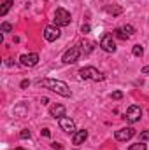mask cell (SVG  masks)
Returning <instances> with one entry per match:
<instances>
[{"label": "cell", "instance_id": "cell-1", "mask_svg": "<svg viewBox=\"0 0 149 150\" xmlns=\"http://www.w3.org/2000/svg\"><path fill=\"white\" fill-rule=\"evenodd\" d=\"M39 86H44L46 89H49V91H53V93H56V94H60V96H65V98L70 96V87H69L63 80L42 79V80H39Z\"/></svg>", "mask_w": 149, "mask_h": 150}, {"label": "cell", "instance_id": "cell-2", "mask_svg": "<svg viewBox=\"0 0 149 150\" xmlns=\"http://www.w3.org/2000/svg\"><path fill=\"white\" fill-rule=\"evenodd\" d=\"M79 77L84 79V80H95V82H100L105 79V75L102 74L100 70H97L95 67H84L79 70Z\"/></svg>", "mask_w": 149, "mask_h": 150}, {"label": "cell", "instance_id": "cell-3", "mask_svg": "<svg viewBox=\"0 0 149 150\" xmlns=\"http://www.w3.org/2000/svg\"><path fill=\"white\" fill-rule=\"evenodd\" d=\"M70 21H72V16L67 9H63V7L56 9V12H54V25L56 26H69Z\"/></svg>", "mask_w": 149, "mask_h": 150}, {"label": "cell", "instance_id": "cell-4", "mask_svg": "<svg viewBox=\"0 0 149 150\" xmlns=\"http://www.w3.org/2000/svg\"><path fill=\"white\" fill-rule=\"evenodd\" d=\"M140 117H142V108H140L139 105H132V107H128L126 112H125V120L130 122V124L140 120Z\"/></svg>", "mask_w": 149, "mask_h": 150}, {"label": "cell", "instance_id": "cell-5", "mask_svg": "<svg viewBox=\"0 0 149 150\" xmlns=\"http://www.w3.org/2000/svg\"><path fill=\"white\" fill-rule=\"evenodd\" d=\"M79 56H81V49H79V47H70V49H67V51L63 52L62 61L67 63V65H72V63H75V61L79 59Z\"/></svg>", "mask_w": 149, "mask_h": 150}, {"label": "cell", "instance_id": "cell-6", "mask_svg": "<svg viewBox=\"0 0 149 150\" xmlns=\"http://www.w3.org/2000/svg\"><path fill=\"white\" fill-rule=\"evenodd\" d=\"M60 35H62V32L56 25H49V26L44 28V38L47 42H54L56 38H60Z\"/></svg>", "mask_w": 149, "mask_h": 150}, {"label": "cell", "instance_id": "cell-7", "mask_svg": "<svg viewBox=\"0 0 149 150\" xmlns=\"http://www.w3.org/2000/svg\"><path fill=\"white\" fill-rule=\"evenodd\" d=\"M100 47L105 51V52H114L116 51V42H114V35L111 33H105L102 40H100Z\"/></svg>", "mask_w": 149, "mask_h": 150}, {"label": "cell", "instance_id": "cell-8", "mask_svg": "<svg viewBox=\"0 0 149 150\" xmlns=\"http://www.w3.org/2000/svg\"><path fill=\"white\" fill-rule=\"evenodd\" d=\"M133 134H135V129L133 127H123V129H119V131H116V140L117 142H128L130 138H133Z\"/></svg>", "mask_w": 149, "mask_h": 150}, {"label": "cell", "instance_id": "cell-9", "mask_svg": "<svg viewBox=\"0 0 149 150\" xmlns=\"http://www.w3.org/2000/svg\"><path fill=\"white\" fill-rule=\"evenodd\" d=\"M19 63L23 67H35L39 63V54L37 52H30V54H23L19 58Z\"/></svg>", "mask_w": 149, "mask_h": 150}, {"label": "cell", "instance_id": "cell-10", "mask_svg": "<svg viewBox=\"0 0 149 150\" xmlns=\"http://www.w3.org/2000/svg\"><path fill=\"white\" fill-rule=\"evenodd\" d=\"M58 122H60V127L65 131V133H75V122L72 119H69V117H62V119H58Z\"/></svg>", "mask_w": 149, "mask_h": 150}, {"label": "cell", "instance_id": "cell-11", "mask_svg": "<svg viewBox=\"0 0 149 150\" xmlns=\"http://www.w3.org/2000/svg\"><path fill=\"white\" fill-rule=\"evenodd\" d=\"M88 140V131L86 129H81V131H75L74 133V138H72V143L74 145H81Z\"/></svg>", "mask_w": 149, "mask_h": 150}, {"label": "cell", "instance_id": "cell-12", "mask_svg": "<svg viewBox=\"0 0 149 150\" xmlns=\"http://www.w3.org/2000/svg\"><path fill=\"white\" fill-rule=\"evenodd\" d=\"M49 112H51V115H53L54 119H56V117H58V119H62V117H65V107H63V105H60V103H56V105H53V107H51V110H49Z\"/></svg>", "mask_w": 149, "mask_h": 150}, {"label": "cell", "instance_id": "cell-13", "mask_svg": "<svg viewBox=\"0 0 149 150\" xmlns=\"http://www.w3.org/2000/svg\"><path fill=\"white\" fill-rule=\"evenodd\" d=\"M79 47H81V52H82V54H91L93 49H95V44H93L91 40H82Z\"/></svg>", "mask_w": 149, "mask_h": 150}, {"label": "cell", "instance_id": "cell-14", "mask_svg": "<svg viewBox=\"0 0 149 150\" xmlns=\"http://www.w3.org/2000/svg\"><path fill=\"white\" fill-rule=\"evenodd\" d=\"M11 5H12V0H4V2H2V9H0V16H5V14L9 12Z\"/></svg>", "mask_w": 149, "mask_h": 150}, {"label": "cell", "instance_id": "cell-15", "mask_svg": "<svg viewBox=\"0 0 149 150\" xmlns=\"http://www.w3.org/2000/svg\"><path fill=\"white\" fill-rule=\"evenodd\" d=\"M105 11H107L109 14H112V16H119V14L123 12V9H121L119 5H109V7H107Z\"/></svg>", "mask_w": 149, "mask_h": 150}, {"label": "cell", "instance_id": "cell-16", "mask_svg": "<svg viewBox=\"0 0 149 150\" xmlns=\"http://www.w3.org/2000/svg\"><path fill=\"white\" fill-rule=\"evenodd\" d=\"M112 35H114V37H117V38H119V40H126V38L130 37V35H126V33L123 32V28H116Z\"/></svg>", "mask_w": 149, "mask_h": 150}, {"label": "cell", "instance_id": "cell-17", "mask_svg": "<svg viewBox=\"0 0 149 150\" xmlns=\"http://www.w3.org/2000/svg\"><path fill=\"white\" fill-rule=\"evenodd\" d=\"M132 52H133V56H142L144 54V49H142V45L140 44H137V45H133V49H132Z\"/></svg>", "mask_w": 149, "mask_h": 150}, {"label": "cell", "instance_id": "cell-18", "mask_svg": "<svg viewBox=\"0 0 149 150\" xmlns=\"http://www.w3.org/2000/svg\"><path fill=\"white\" fill-rule=\"evenodd\" d=\"M128 150H146V145H144V142H139V143H133V145H130Z\"/></svg>", "mask_w": 149, "mask_h": 150}, {"label": "cell", "instance_id": "cell-19", "mask_svg": "<svg viewBox=\"0 0 149 150\" xmlns=\"http://www.w3.org/2000/svg\"><path fill=\"white\" fill-rule=\"evenodd\" d=\"M2 32H5V33H9V32H12V25H9V23H2Z\"/></svg>", "mask_w": 149, "mask_h": 150}, {"label": "cell", "instance_id": "cell-20", "mask_svg": "<svg viewBox=\"0 0 149 150\" xmlns=\"http://www.w3.org/2000/svg\"><path fill=\"white\" fill-rule=\"evenodd\" d=\"M123 32H125L126 35H132V33H133V26H132V25H125V26H123Z\"/></svg>", "mask_w": 149, "mask_h": 150}, {"label": "cell", "instance_id": "cell-21", "mask_svg": "<svg viewBox=\"0 0 149 150\" xmlns=\"http://www.w3.org/2000/svg\"><path fill=\"white\" fill-rule=\"evenodd\" d=\"M111 98L112 100H121V98H123V93H121V91H114L111 94Z\"/></svg>", "mask_w": 149, "mask_h": 150}, {"label": "cell", "instance_id": "cell-22", "mask_svg": "<svg viewBox=\"0 0 149 150\" xmlns=\"http://www.w3.org/2000/svg\"><path fill=\"white\" fill-rule=\"evenodd\" d=\"M19 138H23V140H27V138H30V131H28V129H23V131L19 133Z\"/></svg>", "mask_w": 149, "mask_h": 150}, {"label": "cell", "instance_id": "cell-23", "mask_svg": "<svg viewBox=\"0 0 149 150\" xmlns=\"http://www.w3.org/2000/svg\"><path fill=\"white\" fill-rule=\"evenodd\" d=\"M148 140H149V131L140 133V142H148Z\"/></svg>", "mask_w": 149, "mask_h": 150}, {"label": "cell", "instance_id": "cell-24", "mask_svg": "<svg viewBox=\"0 0 149 150\" xmlns=\"http://www.w3.org/2000/svg\"><path fill=\"white\" fill-rule=\"evenodd\" d=\"M81 32H82V33H88V32H90V25H82V26H81Z\"/></svg>", "mask_w": 149, "mask_h": 150}, {"label": "cell", "instance_id": "cell-25", "mask_svg": "<svg viewBox=\"0 0 149 150\" xmlns=\"http://www.w3.org/2000/svg\"><path fill=\"white\" fill-rule=\"evenodd\" d=\"M28 86H30V80H23V82H21V87H23V89L28 87Z\"/></svg>", "mask_w": 149, "mask_h": 150}, {"label": "cell", "instance_id": "cell-26", "mask_svg": "<svg viewBox=\"0 0 149 150\" xmlns=\"http://www.w3.org/2000/svg\"><path fill=\"white\" fill-rule=\"evenodd\" d=\"M40 133H42V136H46V138H47V136H49V134H51V133H49V129H42V131H40Z\"/></svg>", "mask_w": 149, "mask_h": 150}, {"label": "cell", "instance_id": "cell-27", "mask_svg": "<svg viewBox=\"0 0 149 150\" xmlns=\"http://www.w3.org/2000/svg\"><path fill=\"white\" fill-rule=\"evenodd\" d=\"M51 147H53V149H56V150H60V149H62V145H60V143H56V142H54V143H53Z\"/></svg>", "mask_w": 149, "mask_h": 150}, {"label": "cell", "instance_id": "cell-28", "mask_svg": "<svg viewBox=\"0 0 149 150\" xmlns=\"http://www.w3.org/2000/svg\"><path fill=\"white\" fill-rule=\"evenodd\" d=\"M142 74H149V67H144L142 68Z\"/></svg>", "mask_w": 149, "mask_h": 150}, {"label": "cell", "instance_id": "cell-29", "mask_svg": "<svg viewBox=\"0 0 149 150\" xmlns=\"http://www.w3.org/2000/svg\"><path fill=\"white\" fill-rule=\"evenodd\" d=\"M16 150H25V149H21V147H18V149H16Z\"/></svg>", "mask_w": 149, "mask_h": 150}]
</instances>
